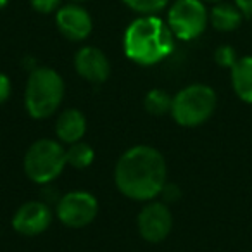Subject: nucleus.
I'll return each mask as SVG.
<instances>
[{
  "instance_id": "nucleus-8",
  "label": "nucleus",
  "mask_w": 252,
  "mask_h": 252,
  "mask_svg": "<svg viewBox=\"0 0 252 252\" xmlns=\"http://www.w3.org/2000/svg\"><path fill=\"white\" fill-rule=\"evenodd\" d=\"M138 231L151 244L162 242L173 228V216L164 202H151L138 214Z\"/></svg>"
},
{
  "instance_id": "nucleus-1",
  "label": "nucleus",
  "mask_w": 252,
  "mask_h": 252,
  "mask_svg": "<svg viewBox=\"0 0 252 252\" xmlns=\"http://www.w3.org/2000/svg\"><path fill=\"white\" fill-rule=\"evenodd\" d=\"M114 183L125 197L131 200L156 199L166 185L164 156L151 145H135L118 159Z\"/></svg>"
},
{
  "instance_id": "nucleus-21",
  "label": "nucleus",
  "mask_w": 252,
  "mask_h": 252,
  "mask_svg": "<svg viewBox=\"0 0 252 252\" xmlns=\"http://www.w3.org/2000/svg\"><path fill=\"white\" fill-rule=\"evenodd\" d=\"M161 195L168 200H176L180 197V190L176 189L175 185H168V183H166L164 189H162V192H161Z\"/></svg>"
},
{
  "instance_id": "nucleus-17",
  "label": "nucleus",
  "mask_w": 252,
  "mask_h": 252,
  "mask_svg": "<svg viewBox=\"0 0 252 252\" xmlns=\"http://www.w3.org/2000/svg\"><path fill=\"white\" fill-rule=\"evenodd\" d=\"M121 2L140 16L158 14L169 4V0H121Z\"/></svg>"
},
{
  "instance_id": "nucleus-20",
  "label": "nucleus",
  "mask_w": 252,
  "mask_h": 252,
  "mask_svg": "<svg viewBox=\"0 0 252 252\" xmlns=\"http://www.w3.org/2000/svg\"><path fill=\"white\" fill-rule=\"evenodd\" d=\"M11 97V80L7 74L0 73V105L5 104Z\"/></svg>"
},
{
  "instance_id": "nucleus-10",
  "label": "nucleus",
  "mask_w": 252,
  "mask_h": 252,
  "mask_svg": "<svg viewBox=\"0 0 252 252\" xmlns=\"http://www.w3.org/2000/svg\"><path fill=\"white\" fill-rule=\"evenodd\" d=\"M56 25L63 33V36H66L71 42H83L90 36L92 30H94L92 16L88 14L87 9L74 2L57 9Z\"/></svg>"
},
{
  "instance_id": "nucleus-15",
  "label": "nucleus",
  "mask_w": 252,
  "mask_h": 252,
  "mask_svg": "<svg viewBox=\"0 0 252 252\" xmlns=\"http://www.w3.org/2000/svg\"><path fill=\"white\" fill-rule=\"evenodd\" d=\"M95 159V151L92 149V145L85 144V142H74L69 144L66 151V161L69 166H73L74 169H85L94 162Z\"/></svg>"
},
{
  "instance_id": "nucleus-19",
  "label": "nucleus",
  "mask_w": 252,
  "mask_h": 252,
  "mask_svg": "<svg viewBox=\"0 0 252 252\" xmlns=\"http://www.w3.org/2000/svg\"><path fill=\"white\" fill-rule=\"evenodd\" d=\"M30 4L40 14H52L59 9L61 0H30Z\"/></svg>"
},
{
  "instance_id": "nucleus-23",
  "label": "nucleus",
  "mask_w": 252,
  "mask_h": 252,
  "mask_svg": "<svg viewBox=\"0 0 252 252\" xmlns=\"http://www.w3.org/2000/svg\"><path fill=\"white\" fill-rule=\"evenodd\" d=\"M204 4H220V2H224V0H202Z\"/></svg>"
},
{
  "instance_id": "nucleus-11",
  "label": "nucleus",
  "mask_w": 252,
  "mask_h": 252,
  "mask_svg": "<svg viewBox=\"0 0 252 252\" xmlns=\"http://www.w3.org/2000/svg\"><path fill=\"white\" fill-rule=\"evenodd\" d=\"M74 69L83 80L100 85L111 74L109 59L97 47H83L74 56Z\"/></svg>"
},
{
  "instance_id": "nucleus-6",
  "label": "nucleus",
  "mask_w": 252,
  "mask_h": 252,
  "mask_svg": "<svg viewBox=\"0 0 252 252\" xmlns=\"http://www.w3.org/2000/svg\"><path fill=\"white\" fill-rule=\"evenodd\" d=\"M175 38L190 42L206 32L209 23V11L202 0H176L166 19Z\"/></svg>"
},
{
  "instance_id": "nucleus-5",
  "label": "nucleus",
  "mask_w": 252,
  "mask_h": 252,
  "mask_svg": "<svg viewBox=\"0 0 252 252\" xmlns=\"http://www.w3.org/2000/svg\"><path fill=\"white\" fill-rule=\"evenodd\" d=\"M66 164V149L50 138H40L30 145L23 161L26 176L38 185L54 182L64 171Z\"/></svg>"
},
{
  "instance_id": "nucleus-9",
  "label": "nucleus",
  "mask_w": 252,
  "mask_h": 252,
  "mask_svg": "<svg viewBox=\"0 0 252 252\" xmlns=\"http://www.w3.org/2000/svg\"><path fill=\"white\" fill-rule=\"evenodd\" d=\"M52 223V209L42 200H30L23 204L12 216V228L19 235L36 237L49 230Z\"/></svg>"
},
{
  "instance_id": "nucleus-25",
  "label": "nucleus",
  "mask_w": 252,
  "mask_h": 252,
  "mask_svg": "<svg viewBox=\"0 0 252 252\" xmlns=\"http://www.w3.org/2000/svg\"><path fill=\"white\" fill-rule=\"evenodd\" d=\"M71 2H74V4H83V2H88V0H71Z\"/></svg>"
},
{
  "instance_id": "nucleus-22",
  "label": "nucleus",
  "mask_w": 252,
  "mask_h": 252,
  "mask_svg": "<svg viewBox=\"0 0 252 252\" xmlns=\"http://www.w3.org/2000/svg\"><path fill=\"white\" fill-rule=\"evenodd\" d=\"M235 5L242 11V14L252 18V0H235Z\"/></svg>"
},
{
  "instance_id": "nucleus-2",
  "label": "nucleus",
  "mask_w": 252,
  "mask_h": 252,
  "mask_svg": "<svg viewBox=\"0 0 252 252\" xmlns=\"http://www.w3.org/2000/svg\"><path fill=\"white\" fill-rule=\"evenodd\" d=\"M175 35L159 16H140L128 25L123 35L126 57L140 66H154L171 56Z\"/></svg>"
},
{
  "instance_id": "nucleus-18",
  "label": "nucleus",
  "mask_w": 252,
  "mask_h": 252,
  "mask_svg": "<svg viewBox=\"0 0 252 252\" xmlns=\"http://www.w3.org/2000/svg\"><path fill=\"white\" fill-rule=\"evenodd\" d=\"M214 61H216L218 66L228 67V69H231V67L235 66V63L238 61L237 50H235L231 45H221V47H218L216 52H214Z\"/></svg>"
},
{
  "instance_id": "nucleus-7",
  "label": "nucleus",
  "mask_w": 252,
  "mask_h": 252,
  "mask_svg": "<svg viewBox=\"0 0 252 252\" xmlns=\"http://www.w3.org/2000/svg\"><path fill=\"white\" fill-rule=\"evenodd\" d=\"M57 218L69 228H85L97 218L98 202L90 192L74 190L63 195L57 202Z\"/></svg>"
},
{
  "instance_id": "nucleus-24",
  "label": "nucleus",
  "mask_w": 252,
  "mask_h": 252,
  "mask_svg": "<svg viewBox=\"0 0 252 252\" xmlns=\"http://www.w3.org/2000/svg\"><path fill=\"white\" fill-rule=\"evenodd\" d=\"M9 4V0H0V9H4Z\"/></svg>"
},
{
  "instance_id": "nucleus-3",
  "label": "nucleus",
  "mask_w": 252,
  "mask_h": 252,
  "mask_svg": "<svg viewBox=\"0 0 252 252\" xmlns=\"http://www.w3.org/2000/svg\"><path fill=\"white\" fill-rule=\"evenodd\" d=\"M64 80L52 67H35L26 81L25 105L33 119H47L64 98Z\"/></svg>"
},
{
  "instance_id": "nucleus-13",
  "label": "nucleus",
  "mask_w": 252,
  "mask_h": 252,
  "mask_svg": "<svg viewBox=\"0 0 252 252\" xmlns=\"http://www.w3.org/2000/svg\"><path fill=\"white\" fill-rule=\"evenodd\" d=\"M230 71L235 95L245 104H252V56L238 57Z\"/></svg>"
},
{
  "instance_id": "nucleus-16",
  "label": "nucleus",
  "mask_w": 252,
  "mask_h": 252,
  "mask_svg": "<svg viewBox=\"0 0 252 252\" xmlns=\"http://www.w3.org/2000/svg\"><path fill=\"white\" fill-rule=\"evenodd\" d=\"M171 104H173V97H169L161 88L151 90L144 98L145 111L152 116H162L166 112H171Z\"/></svg>"
},
{
  "instance_id": "nucleus-4",
  "label": "nucleus",
  "mask_w": 252,
  "mask_h": 252,
  "mask_svg": "<svg viewBox=\"0 0 252 252\" xmlns=\"http://www.w3.org/2000/svg\"><path fill=\"white\" fill-rule=\"evenodd\" d=\"M216 105L218 95L209 85L193 83L173 97L171 116L180 126L193 128L204 125L214 114Z\"/></svg>"
},
{
  "instance_id": "nucleus-12",
  "label": "nucleus",
  "mask_w": 252,
  "mask_h": 252,
  "mask_svg": "<svg viewBox=\"0 0 252 252\" xmlns=\"http://www.w3.org/2000/svg\"><path fill=\"white\" fill-rule=\"evenodd\" d=\"M56 133L63 144H74L87 133V119L78 109H67L61 112L56 121Z\"/></svg>"
},
{
  "instance_id": "nucleus-14",
  "label": "nucleus",
  "mask_w": 252,
  "mask_h": 252,
  "mask_svg": "<svg viewBox=\"0 0 252 252\" xmlns=\"http://www.w3.org/2000/svg\"><path fill=\"white\" fill-rule=\"evenodd\" d=\"M242 21H244V14L235 4H228V2H220L214 4V7L209 12V23L216 32L221 33H230L240 28Z\"/></svg>"
}]
</instances>
